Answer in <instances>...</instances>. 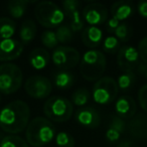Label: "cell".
<instances>
[{
	"instance_id": "obj_36",
	"label": "cell",
	"mask_w": 147,
	"mask_h": 147,
	"mask_svg": "<svg viewBox=\"0 0 147 147\" xmlns=\"http://www.w3.org/2000/svg\"><path fill=\"white\" fill-rule=\"evenodd\" d=\"M138 13L143 18H147V0H141L137 5Z\"/></svg>"
},
{
	"instance_id": "obj_39",
	"label": "cell",
	"mask_w": 147,
	"mask_h": 147,
	"mask_svg": "<svg viewBox=\"0 0 147 147\" xmlns=\"http://www.w3.org/2000/svg\"><path fill=\"white\" fill-rule=\"evenodd\" d=\"M0 102H1V98H0Z\"/></svg>"
},
{
	"instance_id": "obj_21",
	"label": "cell",
	"mask_w": 147,
	"mask_h": 147,
	"mask_svg": "<svg viewBox=\"0 0 147 147\" xmlns=\"http://www.w3.org/2000/svg\"><path fill=\"white\" fill-rule=\"evenodd\" d=\"M30 3L27 0H12L7 4V10L14 19H20L26 13Z\"/></svg>"
},
{
	"instance_id": "obj_7",
	"label": "cell",
	"mask_w": 147,
	"mask_h": 147,
	"mask_svg": "<svg viewBox=\"0 0 147 147\" xmlns=\"http://www.w3.org/2000/svg\"><path fill=\"white\" fill-rule=\"evenodd\" d=\"M117 63L119 69L124 73L134 74L135 71H139L144 74L147 67V65L141 61L137 49L131 45L120 47L117 55Z\"/></svg>"
},
{
	"instance_id": "obj_33",
	"label": "cell",
	"mask_w": 147,
	"mask_h": 147,
	"mask_svg": "<svg viewBox=\"0 0 147 147\" xmlns=\"http://www.w3.org/2000/svg\"><path fill=\"white\" fill-rule=\"evenodd\" d=\"M137 51H138L141 61L147 65V36L143 37V38L139 41Z\"/></svg>"
},
{
	"instance_id": "obj_17",
	"label": "cell",
	"mask_w": 147,
	"mask_h": 147,
	"mask_svg": "<svg viewBox=\"0 0 147 147\" xmlns=\"http://www.w3.org/2000/svg\"><path fill=\"white\" fill-rule=\"evenodd\" d=\"M103 40V32L98 26H88L82 32V41L87 47L95 49Z\"/></svg>"
},
{
	"instance_id": "obj_29",
	"label": "cell",
	"mask_w": 147,
	"mask_h": 147,
	"mask_svg": "<svg viewBox=\"0 0 147 147\" xmlns=\"http://www.w3.org/2000/svg\"><path fill=\"white\" fill-rule=\"evenodd\" d=\"M114 34L119 41L126 42V41L130 40L131 36H132V28L129 26L128 23H121L118 26V28L116 29Z\"/></svg>"
},
{
	"instance_id": "obj_1",
	"label": "cell",
	"mask_w": 147,
	"mask_h": 147,
	"mask_svg": "<svg viewBox=\"0 0 147 147\" xmlns=\"http://www.w3.org/2000/svg\"><path fill=\"white\" fill-rule=\"evenodd\" d=\"M30 118L27 103L17 100L10 102L0 111V128L10 135L21 133L26 129Z\"/></svg>"
},
{
	"instance_id": "obj_3",
	"label": "cell",
	"mask_w": 147,
	"mask_h": 147,
	"mask_svg": "<svg viewBox=\"0 0 147 147\" xmlns=\"http://www.w3.org/2000/svg\"><path fill=\"white\" fill-rule=\"evenodd\" d=\"M107 59L98 49H89L83 55L80 61V71L83 78L89 82L98 81L106 71Z\"/></svg>"
},
{
	"instance_id": "obj_6",
	"label": "cell",
	"mask_w": 147,
	"mask_h": 147,
	"mask_svg": "<svg viewBox=\"0 0 147 147\" xmlns=\"http://www.w3.org/2000/svg\"><path fill=\"white\" fill-rule=\"evenodd\" d=\"M22 71L17 65L5 63L0 65V93L10 95L17 92L22 86Z\"/></svg>"
},
{
	"instance_id": "obj_25",
	"label": "cell",
	"mask_w": 147,
	"mask_h": 147,
	"mask_svg": "<svg viewBox=\"0 0 147 147\" xmlns=\"http://www.w3.org/2000/svg\"><path fill=\"white\" fill-rule=\"evenodd\" d=\"M0 147H29V145L26 140L17 135H7L2 138Z\"/></svg>"
},
{
	"instance_id": "obj_28",
	"label": "cell",
	"mask_w": 147,
	"mask_h": 147,
	"mask_svg": "<svg viewBox=\"0 0 147 147\" xmlns=\"http://www.w3.org/2000/svg\"><path fill=\"white\" fill-rule=\"evenodd\" d=\"M55 143L57 147H75V138L67 132H59L55 135Z\"/></svg>"
},
{
	"instance_id": "obj_22",
	"label": "cell",
	"mask_w": 147,
	"mask_h": 147,
	"mask_svg": "<svg viewBox=\"0 0 147 147\" xmlns=\"http://www.w3.org/2000/svg\"><path fill=\"white\" fill-rule=\"evenodd\" d=\"M53 83L55 87L61 90L71 88L75 83V77L67 71H61L57 73L53 77Z\"/></svg>"
},
{
	"instance_id": "obj_12",
	"label": "cell",
	"mask_w": 147,
	"mask_h": 147,
	"mask_svg": "<svg viewBox=\"0 0 147 147\" xmlns=\"http://www.w3.org/2000/svg\"><path fill=\"white\" fill-rule=\"evenodd\" d=\"M24 45L14 38L0 40V61L9 63L17 59L23 53Z\"/></svg>"
},
{
	"instance_id": "obj_10",
	"label": "cell",
	"mask_w": 147,
	"mask_h": 147,
	"mask_svg": "<svg viewBox=\"0 0 147 147\" xmlns=\"http://www.w3.org/2000/svg\"><path fill=\"white\" fill-rule=\"evenodd\" d=\"M24 89L29 97L36 100H41L51 95L53 91V84L49 78L36 75L25 81Z\"/></svg>"
},
{
	"instance_id": "obj_19",
	"label": "cell",
	"mask_w": 147,
	"mask_h": 147,
	"mask_svg": "<svg viewBox=\"0 0 147 147\" xmlns=\"http://www.w3.org/2000/svg\"><path fill=\"white\" fill-rule=\"evenodd\" d=\"M36 24L31 19H26L23 21L21 24L20 29H19V38L21 40V43L24 45H29L36 35Z\"/></svg>"
},
{
	"instance_id": "obj_38",
	"label": "cell",
	"mask_w": 147,
	"mask_h": 147,
	"mask_svg": "<svg viewBox=\"0 0 147 147\" xmlns=\"http://www.w3.org/2000/svg\"><path fill=\"white\" fill-rule=\"evenodd\" d=\"M144 76H145V78L147 79V67H146V69H145V71H144Z\"/></svg>"
},
{
	"instance_id": "obj_11",
	"label": "cell",
	"mask_w": 147,
	"mask_h": 147,
	"mask_svg": "<svg viewBox=\"0 0 147 147\" xmlns=\"http://www.w3.org/2000/svg\"><path fill=\"white\" fill-rule=\"evenodd\" d=\"M82 15L89 26L102 25L108 20L107 7L99 2H92L86 5L83 9Z\"/></svg>"
},
{
	"instance_id": "obj_13",
	"label": "cell",
	"mask_w": 147,
	"mask_h": 147,
	"mask_svg": "<svg viewBox=\"0 0 147 147\" xmlns=\"http://www.w3.org/2000/svg\"><path fill=\"white\" fill-rule=\"evenodd\" d=\"M127 130L129 134L135 139L145 140L147 139V114L137 113L127 123Z\"/></svg>"
},
{
	"instance_id": "obj_34",
	"label": "cell",
	"mask_w": 147,
	"mask_h": 147,
	"mask_svg": "<svg viewBox=\"0 0 147 147\" xmlns=\"http://www.w3.org/2000/svg\"><path fill=\"white\" fill-rule=\"evenodd\" d=\"M138 101L139 105L142 110L147 114V85H144L140 88L138 92Z\"/></svg>"
},
{
	"instance_id": "obj_24",
	"label": "cell",
	"mask_w": 147,
	"mask_h": 147,
	"mask_svg": "<svg viewBox=\"0 0 147 147\" xmlns=\"http://www.w3.org/2000/svg\"><path fill=\"white\" fill-rule=\"evenodd\" d=\"M55 34H57L59 43H63V45L71 42L74 39V31L71 29L69 24H65V23L57 27L55 30Z\"/></svg>"
},
{
	"instance_id": "obj_4",
	"label": "cell",
	"mask_w": 147,
	"mask_h": 147,
	"mask_svg": "<svg viewBox=\"0 0 147 147\" xmlns=\"http://www.w3.org/2000/svg\"><path fill=\"white\" fill-rule=\"evenodd\" d=\"M37 22L45 28H57L65 21L63 10L51 1H40L34 7Z\"/></svg>"
},
{
	"instance_id": "obj_16",
	"label": "cell",
	"mask_w": 147,
	"mask_h": 147,
	"mask_svg": "<svg viewBox=\"0 0 147 147\" xmlns=\"http://www.w3.org/2000/svg\"><path fill=\"white\" fill-rule=\"evenodd\" d=\"M110 12L112 17L118 19L119 21L126 20L134 12V5L128 0H120L111 5Z\"/></svg>"
},
{
	"instance_id": "obj_20",
	"label": "cell",
	"mask_w": 147,
	"mask_h": 147,
	"mask_svg": "<svg viewBox=\"0 0 147 147\" xmlns=\"http://www.w3.org/2000/svg\"><path fill=\"white\" fill-rule=\"evenodd\" d=\"M17 28V24L13 19L9 17H0V39L12 38L15 34Z\"/></svg>"
},
{
	"instance_id": "obj_14",
	"label": "cell",
	"mask_w": 147,
	"mask_h": 147,
	"mask_svg": "<svg viewBox=\"0 0 147 147\" xmlns=\"http://www.w3.org/2000/svg\"><path fill=\"white\" fill-rule=\"evenodd\" d=\"M75 117L77 122L85 128L94 129L101 124L100 113L93 107H83L77 111Z\"/></svg>"
},
{
	"instance_id": "obj_8",
	"label": "cell",
	"mask_w": 147,
	"mask_h": 147,
	"mask_svg": "<svg viewBox=\"0 0 147 147\" xmlns=\"http://www.w3.org/2000/svg\"><path fill=\"white\" fill-rule=\"evenodd\" d=\"M119 92L117 81L111 77H102L95 83L92 97L99 105H107L114 102Z\"/></svg>"
},
{
	"instance_id": "obj_37",
	"label": "cell",
	"mask_w": 147,
	"mask_h": 147,
	"mask_svg": "<svg viewBox=\"0 0 147 147\" xmlns=\"http://www.w3.org/2000/svg\"><path fill=\"white\" fill-rule=\"evenodd\" d=\"M117 147H135L133 146L132 140H128V139H124V140L120 141L119 144L117 145Z\"/></svg>"
},
{
	"instance_id": "obj_5",
	"label": "cell",
	"mask_w": 147,
	"mask_h": 147,
	"mask_svg": "<svg viewBox=\"0 0 147 147\" xmlns=\"http://www.w3.org/2000/svg\"><path fill=\"white\" fill-rule=\"evenodd\" d=\"M43 113L49 121L63 123L71 119L74 113V105L67 98L61 96L51 97L43 105Z\"/></svg>"
},
{
	"instance_id": "obj_32",
	"label": "cell",
	"mask_w": 147,
	"mask_h": 147,
	"mask_svg": "<svg viewBox=\"0 0 147 147\" xmlns=\"http://www.w3.org/2000/svg\"><path fill=\"white\" fill-rule=\"evenodd\" d=\"M61 5H63V10L65 12V15L69 16L71 13L80 10L81 2L77 0H65V1H63Z\"/></svg>"
},
{
	"instance_id": "obj_9",
	"label": "cell",
	"mask_w": 147,
	"mask_h": 147,
	"mask_svg": "<svg viewBox=\"0 0 147 147\" xmlns=\"http://www.w3.org/2000/svg\"><path fill=\"white\" fill-rule=\"evenodd\" d=\"M51 61L57 67L63 71H69L80 63L81 55L75 47L61 45L53 49Z\"/></svg>"
},
{
	"instance_id": "obj_18",
	"label": "cell",
	"mask_w": 147,
	"mask_h": 147,
	"mask_svg": "<svg viewBox=\"0 0 147 147\" xmlns=\"http://www.w3.org/2000/svg\"><path fill=\"white\" fill-rule=\"evenodd\" d=\"M51 57L49 51L42 47H36L29 55V63L36 71H40L47 67Z\"/></svg>"
},
{
	"instance_id": "obj_27",
	"label": "cell",
	"mask_w": 147,
	"mask_h": 147,
	"mask_svg": "<svg viewBox=\"0 0 147 147\" xmlns=\"http://www.w3.org/2000/svg\"><path fill=\"white\" fill-rule=\"evenodd\" d=\"M135 82V75L131 73H123L118 77L117 85L119 90L128 91Z\"/></svg>"
},
{
	"instance_id": "obj_23",
	"label": "cell",
	"mask_w": 147,
	"mask_h": 147,
	"mask_svg": "<svg viewBox=\"0 0 147 147\" xmlns=\"http://www.w3.org/2000/svg\"><path fill=\"white\" fill-rule=\"evenodd\" d=\"M92 94L85 88L77 89L71 95V103L78 107H84L90 102Z\"/></svg>"
},
{
	"instance_id": "obj_26",
	"label": "cell",
	"mask_w": 147,
	"mask_h": 147,
	"mask_svg": "<svg viewBox=\"0 0 147 147\" xmlns=\"http://www.w3.org/2000/svg\"><path fill=\"white\" fill-rule=\"evenodd\" d=\"M40 40L41 43L43 45V47H47V49H55L59 47V40H57L55 31H53L51 29L45 30L41 33Z\"/></svg>"
},
{
	"instance_id": "obj_35",
	"label": "cell",
	"mask_w": 147,
	"mask_h": 147,
	"mask_svg": "<svg viewBox=\"0 0 147 147\" xmlns=\"http://www.w3.org/2000/svg\"><path fill=\"white\" fill-rule=\"evenodd\" d=\"M120 21L118 19L114 18V17H111L108 18V20L106 21V30L109 33H115L116 29L118 28V26L120 25Z\"/></svg>"
},
{
	"instance_id": "obj_30",
	"label": "cell",
	"mask_w": 147,
	"mask_h": 147,
	"mask_svg": "<svg viewBox=\"0 0 147 147\" xmlns=\"http://www.w3.org/2000/svg\"><path fill=\"white\" fill-rule=\"evenodd\" d=\"M120 49V41L115 37V35H108L103 40V51L108 53H118Z\"/></svg>"
},
{
	"instance_id": "obj_15",
	"label": "cell",
	"mask_w": 147,
	"mask_h": 147,
	"mask_svg": "<svg viewBox=\"0 0 147 147\" xmlns=\"http://www.w3.org/2000/svg\"><path fill=\"white\" fill-rule=\"evenodd\" d=\"M115 113L121 119H131L137 114V105L129 96L119 97L115 102Z\"/></svg>"
},
{
	"instance_id": "obj_31",
	"label": "cell",
	"mask_w": 147,
	"mask_h": 147,
	"mask_svg": "<svg viewBox=\"0 0 147 147\" xmlns=\"http://www.w3.org/2000/svg\"><path fill=\"white\" fill-rule=\"evenodd\" d=\"M67 17H69V25L74 32H79V31L82 30L83 27H84V21H83L82 16H81L80 10L71 13V14H69Z\"/></svg>"
},
{
	"instance_id": "obj_2",
	"label": "cell",
	"mask_w": 147,
	"mask_h": 147,
	"mask_svg": "<svg viewBox=\"0 0 147 147\" xmlns=\"http://www.w3.org/2000/svg\"><path fill=\"white\" fill-rule=\"evenodd\" d=\"M55 127L47 118L35 117L29 121L25 131L26 142L31 147H42L55 138Z\"/></svg>"
}]
</instances>
